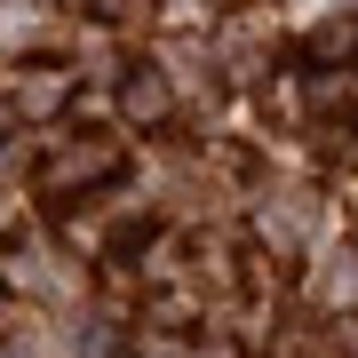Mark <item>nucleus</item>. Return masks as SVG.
<instances>
[{
	"mask_svg": "<svg viewBox=\"0 0 358 358\" xmlns=\"http://www.w3.org/2000/svg\"><path fill=\"white\" fill-rule=\"evenodd\" d=\"M128 112L136 120H159L167 112V88H159V80H136V88H128Z\"/></svg>",
	"mask_w": 358,
	"mask_h": 358,
	"instance_id": "1",
	"label": "nucleus"
}]
</instances>
